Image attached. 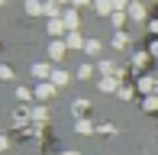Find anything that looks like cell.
Segmentation results:
<instances>
[{
    "label": "cell",
    "mask_w": 158,
    "mask_h": 155,
    "mask_svg": "<svg viewBox=\"0 0 158 155\" xmlns=\"http://www.w3.org/2000/svg\"><path fill=\"white\" fill-rule=\"evenodd\" d=\"M0 149H6V139H3V136H0Z\"/></svg>",
    "instance_id": "obj_1"
}]
</instances>
